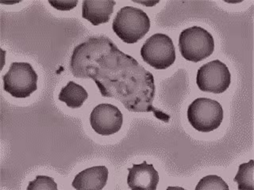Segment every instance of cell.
<instances>
[{
	"label": "cell",
	"instance_id": "cell-1",
	"mask_svg": "<svg viewBox=\"0 0 254 190\" xmlns=\"http://www.w3.org/2000/svg\"><path fill=\"white\" fill-rule=\"evenodd\" d=\"M72 75L91 79L102 96L123 103L127 110L153 113L168 123L171 117L153 105L154 77L131 55L124 53L106 37H91L74 48L70 61Z\"/></svg>",
	"mask_w": 254,
	"mask_h": 190
},
{
	"label": "cell",
	"instance_id": "cell-2",
	"mask_svg": "<svg viewBox=\"0 0 254 190\" xmlns=\"http://www.w3.org/2000/svg\"><path fill=\"white\" fill-rule=\"evenodd\" d=\"M112 29L123 42L135 44L149 32L150 19L141 9L124 6L115 16Z\"/></svg>",
	"mask_w": 254,
	"mask_h": 190
},
{
	"label": "cell",
	"instance_id": "cell-3",
	"mask_svg": "<svg viewBox=\"0 0 254 190\" xmlns=\"http://www.w3.org/2000/svg\"><path fill=\"white\" fill-rule=\"evenodd\" d=\"M179 48L183 57L189 61L197 63L213 53L214 38L203 28L192 26L181 32Z\"/></svg>",
	"mask_w": 254,
	"mask_h": 190
},
{
	"label": "cell",
	"instance_id": "cell-4",
	"mask_svg": "<svg viewBox=\"0 0 254 190\" xmlns=\"http://www.w3.org/2000/svg\"><path fill=\"white\" fill-rule=\"evenodd\" d=\"M223 117L220 103L206 97L195 99L188 109V119L190 125L202 133H210L218 129Z\"/></svg>",
	"mask_w": 254,
	"mask_h": 190
},
{
	"label": "cell",
	"instance_id": "cell-5",
	"mask_svg": "<svg viewBox=\"0 0 254 190\" xmlns=\"http://www.w3.org/2000/svg\"><path fill=\"white\" fill-rule=\"evenodd\" d=\"M38 74L28 63L14 62L2 76L3 88L11 96L26 98L38 89Z\"/></svg>",
	"mask_w": 254,
	"mask_h": 190
},
{
	"label": "cell",
	"instance_id": "cell-6",
	"mask_svg": "<svg viewBox=\"0 0 254 190\" xmlns=\"http://www.w3.org/2000/svg\"><path fill=\"white\" fill-rule=\"evenodd\" d=\"M143 60L157 70H165L176 60V50L169 36L156 34L151 36L141 48Z\"/></svg>",
	"mask_w": 254,
	"mask_h": 190
},
{
	"label": "cell",
	"instance_id": "cell-7",
	"mask_svg": "<svg viewBox=\"0 0 254 190\" xmlns=\"http://www.w3.org/2000/svg\"><path fill=\"white\" fill-rule=\"evenodd\" d=\"M230 83L231 75L228 67L218 59L206 63L197 72V86L205 92L223 93L228 89Z\"/></svg>",
	"mask_w": 254,
	"mask_h": 190
},
{
	"label": "cell",
	"instance_id": "cell-8",
	"mask_svg": "<svg viewBox=\"0 0 254 190\" xmlns=\"http://www.w3.org/2000/svg\"><path fill=\"white\" fill-rule=\"evenodd\" d=\"M90 123L95 133L102 136H111L121 129L123 113L119 108L111 104H100L91 112Z\"/></svg>",
	"mask_w": 254,
	"mask_h": 190
},
{
	"label": "cell",
	"instance_id": "cell-9",
	"mask_svg": "<svg viewBox=\"0 0 254 190\" xmlns=\"http://www.w3.org/2000/svg\"><path fill=\"white\" fill-rule=\"evenodd\" d=\"M128 170L127 184L131 190H157L160 178L153 164L144 161L141 164H133Z\"/></svg>",
	"mask_w": 254,
	"mask_h": 190
},
{
	"label": "cell",
	"instance_id": "cell-10",
	"mask_svg": "<svg viewBox=\"0 0 254 190\" xmlns=\"http://www.w3.org/2000/svg\"><path fill=\"white\" fill-rule=\"evenodd\" d=\"M108 170L104 166L86 169L75 177L72 186L75 190H103L107 184Z\"/></svg>",
	"mask_w": 254,
	"mask_h": 190
},
{
	"label": "cell",
	"instance_id": "cell-11",
	"mask_svg": "<svg viewBox=\"0 0 254 190\" xmlns=\"http://www.w3.org/2000/svg\"><path fill=\"white\" fill-rule=\"evenodd\" d=\"M115 1H90L85 0L82 6V17L93 26L109 22L113 13Z\"/></svg>",
	"mask_w": 254,
	"mask_h": 190
},
{
	"label": "cell",
	"instance_id": "cell-12",
	"mask_svg": "<svg viewBox=\"0 0 254 190\" xmlns=\"http://www.w3.org/2000/svg\"><path fill=\"white\" fill-rule=\"evenodd\" d=\"M88 97L86 90L77 83L70 81L60 92L59 100L66 103V105L72 109H78L83 105Z\"/></svg>",
	"mask_w": 254,
	"mask_h": 190
},
{
	"label": "cell",
	"instance_id": "cell-13",
	"mask_svg": "<svg viewBox=\"0 0 254 190\" xmlns=\"http://www.w3.org/2000/svg\"><path fill=\"white\" fill-rule=\"evenodd\" d=\"M234 181L238 183L239 190H254V162L253 159L239 166Z\"/></svg>",
	"mask_w": 254,
	"mask_h": 190
},
{
	"label": "cell",
	"instance_id": "cell-14",
	"mask_svg": "<svg viewBox=\"0 0 254 190\" xmlns=\"http://www.w3.org/2000/svg\"><path fill=\"white\" fill-rule=\"evenodd\" d=\"M195 190H229V186L220 177L217 175H208L202 178L198 182Z\"/></svg>",
	"mask_w": 254,
	"mask_h": 190
},
{
	"label": "cell",
	"instance_id": "cell-15",
	"mask_svg": "<svg viewBox=\"0 0 254 190\" xmlns=\"http://www.w3.org/2000/svg\"><path fill=\"white\" fill-rule=\"evenodd\" d=\"M58 190V185L54 182V178L48 176L38 175L35 180L29 182L27 190Z\"/></svg>",
	"mask_w": 254,
	"mask_h": 190
},
{
	"label": "cell",
	"instance_id": "cell-16",
	"mask_svg": "<svg viewBox=\"0 0 254 190\" xmlns=\"http://www.w3.org/2000/svg\"><path fill=\"white\" fill-rule=\"evenodd\" d=\"M78 0L75 1H49V3L59 10H70L77 6Z\"/></svg>",
	"mask_w": 254,
	"mask_h": 190
}]
</instances>
